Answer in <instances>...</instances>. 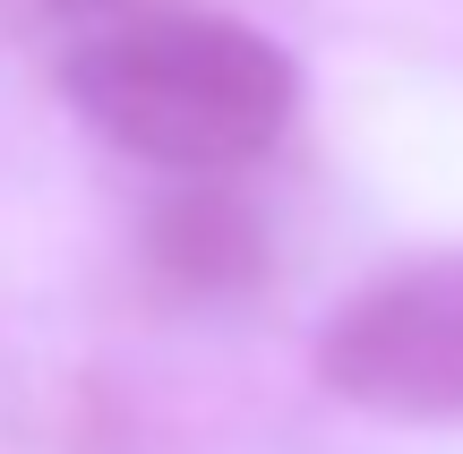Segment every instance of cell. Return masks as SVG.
<instances>
[{"instance_id": "obj_1", "label": "cell", "mask_w": 463, "mask_h": 454, "mask_svg": "<svg viewBox=\"0 0 463 454\" xmlns=\"http://www.w3.org/2000/svg\"><path fill=\"white\" fill-rule=\"evenodd\" d=\"M69 95L137 163L241 171L283 137L300 103V69L241 17L146 9L69 51Z\"/></svg>"}, {"instance_id": "obj_2", "label": "cell", "mask_w": 463, "mask_h": 454, "mask_svg": "<svg viewBox=\"0 0 463 454\" xmlns=\"http://www.w3.org/2000/svg\"><path fill=\"white\" fill-rule=\"evenodd\" d=\"M326 386L369 412L455 421L463 412V257L386 274L378 292H361L326 335Z\"/></svg>"}]
</instances>
